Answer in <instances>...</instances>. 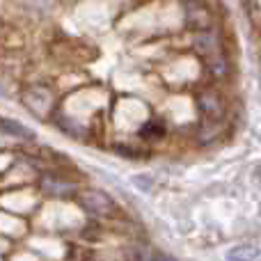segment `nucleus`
I'll return each mask as SVG.
<instances>
[{"mask_svg": "<svg viewBox=\"0 0 261 261\" xmlns=\"http://www.w3.org/2000/svg\"><path fill=\"white\" fill-rule=\"evenodd\" d=\"M199 106H202L204 115L211 119H220L222 115H225V106H222V101L218 99V94H204L202 99H199Z\"/></svg>", "mask_w": 261, "mask_h": 261, "instance_id": "39448f33", "label": "nucleus"}, {"mask_svg": "<svg viewBox=\"0 0 261 261\" xmlns=\"http://www.w3.org/2000/svg\"><path fill=\"white\" fill-rule=\"evenodd\" d=\"M23 101H25V106L32 110L35 115H46L50 108V94L46 90H41V87H32V90L25 92V96H23Z\"/></svg>", "mask_w": 261, "mask_h": 261, "instance_id": "20e7f679", "label": "nucleus"}, {"mask_svg": "<svg viewBox=\"0 0 261 261\" xmlns=\"http://www.w3.org/2000/svg\"><path fill=\"white\" fill-rule=\"evenodd\" d=\"M23 3H28L30 7H35V9H48V7H53L58 0H23Z\"/></svg>", "mask_w": 261, "mask_h": 261, "instance_id": "9d476101", "label": "nucleus"}, {"mask_svg": "<svg viewBox=\"0 0 261 261\" xmlns=\"http://www.w3.org/2000/svg\"><path fill=\"white\" fill-rule=\"evenodd\" d=\"M81 204L87 213H92V216H108V213L115 208L113 199H110L106 193H101V190H85V193L81 195Z\"/></svg>", "mask_w": 261, "mask_h": 261, "instance_id": "7ed1b4c3", "label": "nucleus"}, {"mask_svg": "<svg viewBox=\"0 0 261 261\" xmlns=\"http://www.w3.org/2000/svg\"><path fill=\"white\" fill-rule=\"evenodd\" d=\"M250 16L261 28V0H250Z\"/></svg>", "mask_w": 261, "mask_h": 261, "instance_id": "1a4fd4ad", "label": "nucleus"}, {"mask_svg": "<svg viewBox=\"0 0 261 261\" xmlns=\"http://www.w3.org/2000/svg\"><path fill=\"white\" fill-rule=\"evenodd\" d=\"M186 21H188V28H193L195 32H204L211 30L213 18L206 5L197 3V0H188L186 3Z\"/></svg>", "mask_w": 261, "mask_h": 261, "instance_id": "f03ea898", "label": "nucleus"}, {"mask_svg": "<svg viewBox=\"0 0 261 261\" xmlns=\"http://www.w3.org/2000/svg\"><path fill=\"white\" fill-rule=\"evenodd\" d=\"M0 130H5L9 135H18V138H30V130L18 126L16 122H0Z\"/></svg>", "mask_w": 261, "mask_h": 261, "instance_id": "6e6552de", "label": "nucleus"}, {"mask_svg": "<svg viewBox=\"0 0 261 261\" xmlns=\"http://www.w3.org/2000/svg\"><path fill=\"white\" fill-rule=\"evenodd\" d=\"M151 261H176V259L172 257V254H167V252H156L151 257Z\"/></svg>", "mask_w": 261, "mask_h": 261, "instance_id": "9b49d317", "label": "nucleus"}, {"mask_svg": "<svg viewBox=\"0 0 261 261\" xmlns=\"http://www.w3.org/2000/svg\"><path fill=\"white\" fill-rule=\"evenodd\" d=\"M41 186H44L46 195H50V197H62V195H67V193H73V186L62 184V181H55V179H44Z\"/></svg>", "mask_w": 261, "mask_h": 261, "instance_id": "0eeeda50", "label": "nucleus"}, {"mask_svg": "<svg viewBox=\"0 0 261 261\" xmlns=\"http://www.w3.org/2000/svg\"><path fill=\"white\" fill-rule=\"evenodd\" d=\"M257 184H259V188H261V167L257 170Z\"/></svg>", "mask_w": 261, "mask_h": 261, "instance_id": "f8f14e48", "label": "nucleus"}, {"mask_svg": "<svg viewBox=\"0 0 261 261\" xmlns=\"http://www.w3.org/2000/svg\"><path fill=\"white\" fill-rule=\"evenodd\" d=\"M257 257H259V250L248 243L234 245V248L227 252V259L229 261H257Z\"/></svg>", "mask_w": 261, "mask_h": 261, "instance_id": "423d86ee", "label": "nucleus"}, {"mask_svg": "<svg viewBox=\"0 0 261 261\" xmlns=\"http://www.w3.org/2000/svg\"><path fill=\"white\" fill-rule=\"evenodd\" d=\"M193 46L197 50V55L206 62V67L211 69L213 73L222 76L227 71V58L225 50L220 46V39L213 30H204V32H195L193 35Z\"/></svg>", "mask_w": 261, "mask_h": 261, "instance_id": "f257e3e1", "label": "nucleus"}]
</instances>
